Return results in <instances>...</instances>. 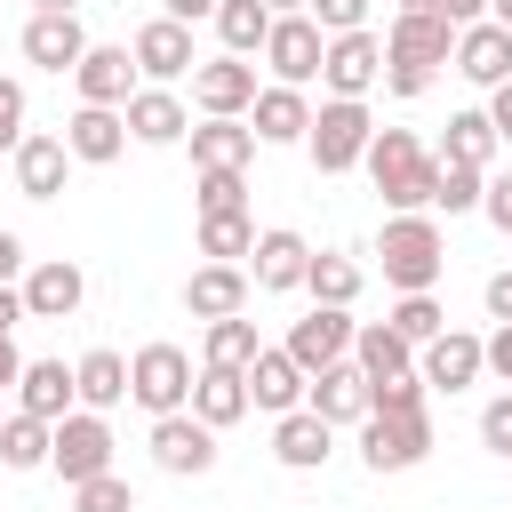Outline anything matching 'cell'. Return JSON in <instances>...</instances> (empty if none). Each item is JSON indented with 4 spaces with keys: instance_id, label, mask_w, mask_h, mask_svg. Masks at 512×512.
<instances>
[{
    "instance_id": "cell-35",
    "label": "cell",
    "mask_w": 512,
    "mask_h": 512,
    "mask_svg": "<svg viewBox=\"0 0 512 512\" xmlns=\"http://www.w3.org/2000/svg\"><path fill=\"white\" fill-rule=\"evenodd\" d=\"M504 136L488 128V112H448V136H440V160H472V168H496Z\"/></svg>"
},
{
    "instance_id": "cell-45",
    "label": "cell",
    "mask_w": 512,
    "mask_h": 512,
    "mask_svg": "<svg viewBox=\"0 0 512 512\" xmlns=\"http://www.w3.org/2000/svg\"><path fill=\"white\" fill-rule=\"evenodd\" d=\"M24 112H32V104H24V80H0V152L24 144Z\"/></svg>"
},
{
    "instance_id": "cell-34",
    "label": "cell",
    "mask_w": 512,
    "mask_h": 512,
    "mask_svg": "<svg viewBox=\"0 0 512 512\" xmlns=\"http://www.w3.org/2000/svg\"><path fill=\"white\" fill-rule=\"evenodd\" d=\"M216 40H224V56H256L264 48V32H272V8L264 0H216Z\"/></svg>"
},
{
    "instance_id": "cell-21",
    "label": "cell",
    "mask_w": 512,
    "mask_h": 512,
    "mask_svg": "<svg viewBox=\"0 0 512 512\" xmlns=\"http://www.w3.org/2000/svg\"><path fill=\"white\" fill-rule=\"evenodd\" d=\"M272 456H280L288 472H320V464L336 456V424L312 416V408H288V416H272Z\"/></svg>"
},
{
    "instance_id": "cell-17",
    "label": "cell",
    "mask_w": 512,
    "mask_h": 512,
    "mask_svg": "<svg viewBox=\"0 0 512 512\" xmlns=\"http://www.w3.org/2000/svg\"><path fill=\"white\" fill-rule=\"evenodd\" d=\"M64 152H72L80 168H112V160L128 152V120H120V104H80V112L64 120Z\"/></svg>"
},
{
    "instance_id": "cell-51",
    "label": "cell",
    "mask_w": 512,
    "mask_h": 512,
    "mask_svg": "<svg viewBox=\"0 0 512 512\" xmlns=\"http://www.w3.org/2000/svg\"><path fill=\"white\" fill-rule=\"evenodd\" d=\"M488 128L512 144V80H504V88H488Z\"/></svg>"
},
{
    "instance_id": "cell-50",
    "label": "cell",
    "mask_w": 512,
    "mask_h": 512,
    "mask_svg": "<svg viewBox=\"0 0 512 512\" xmlns=\"http://www.w3.org/2000/svg\"><path fill=\"white\" fill-rule=\"evenodd\" d=\"M480 304H488V320H512V272H496V280L480 288Z\"/></svg>"
},
{
    "instance_id": "cell-10",
    "label": "cell",
    "mask_w": 512,
    "mask_h": 512,
    "mask_svg": "<svg viewBox=\"0 0 512 512\" xmlns=\"http://www.w3.org/2000/svg\"><path fill=\"white\" fill-rule=\"evenodd\" d=\"M320 48H328V32L296 8V16H272V32H264V64H272V80H288V88H304V80H320Z\"/></svg>"
},
{
    "instance_id": "cell-26",
    "label": "cell",
    "mask_w": 512,
    "mask_h": 512,
    "mask_svg": "<svg viewBox=\"0 0 512 512\" xmlns=\"http://www.w3.org/2000/svg\"><path fill=\"white\" fill-rule=\"evenodd\" d=\"M120 120H128L136 144H184V128H192V112H184L176 88H136V96L120 104Z\"/></svg>"
},
{
    "instance_id": "cell-54",
    "label": "cell",
    "mask_w": 512,
    "mask_h": 512,
    "mask_svg": "<svg viewBox=\"0 0 512 512\" xmlns=\"http://www.w3.org/2000/svg\"><path fill=\"white\" fill-rule=\"evenodd\" d=\"M80 0H32V16H72Z\"/></svg>"
},
{
    "instance_id": "cell-36",
    "label": "cell",
    "mask_w": 512,
    "mask_h": 512,
    "mask_svg": "<svg viewBox=\"0 0 512 512\" xmlns=\"http://www.w3.org/2000/svg\"><path fill=\"white\" fill-rule=\"evenodd\" d=\"M48 432H56V424L8 408V416H0V464H8V472H40V464H48Z\"/></svg>"
},
{
    "instance_id": "cell-30",
    "label": "cell",
    "mask_w": 512,
    "mask_h": 512,
    "mask_svg": "<svg viewBox=\"0 0 512 512\" xmlns=\"http://www.w3.org/2000/svg\"><path fill=\"white\" fill-rule=\"evenodd\" d=\"M352 360H360L368 384H384V376H408V368H416V344H408L392 320H360V328H352Z\"/></svg>"
},
{
    "instance_id": "cell-18",
    "label": "cell",
    "mask_w": 512,
    "mask_h": 512,
    "mask_svg": "<svg viewBox=\"0 0 512 512\" xmlns=\"http://www.w3.org/2000/svg\"><path fill=\"white\" fill-rule=\"evenodd\" d=\"M8 168H16V192H24V200H56L64 176H72V152H64V136L24 128V144L8 152Z\"/></svg>"
},
{
    "instance_id": "cell-2",
    "label": "cell",
    "mask_w": 512,
    "mask_h": 512,
    "mask_svg": "<svg viewBox=\"0 0 512 512\" xmlns=\"http://www.w3.org/2000/svg\"><path fill=\"white\" fill-rule=\"evenodd\" d=\"M376 256H384V280L408 296V288H432V280H440V264H448V240H440L432 208H416V216H384V232H376Z\"/></svg>"
},
{
    "instance_id": "cell-25",
    "label": "cell",
    "mask_w": 512,
    "mask_h": 512,
    "mask_svg": "<svg viewBox=\"0 0 512 512\" xmlns=\"http://www.w3.org/2000/svg\"><path fill=\"white\" fill-rule=\"evenodd\" d=\"M72 88H80V104H128V96H136V56L88 40V56L72 64Z\"/></svg>"
},
{
    "instance_id": "cell-39",
    "label": "cell",
    "mask_w": 512,
    "mask_h": 512,
    "mask_svg": "<svg viewBox=\"0 0 512 512\" xmlns=\"http://www.w3.org/2000/svg\"><path fill=\"white\" fill-rule=\"evenodd\" d=\"M432 160H440V152H432ZM480 184H488V168H472V160H440V192H432V208L472 216V208H480Z\"/></svg>"
},
{
    "instance_id": "cell-38",
    "label": "cell",
    "mask_w": 512,
    "mask_h": 512,
    "mask_svg": "<svg viewBox=\"0 0 512 512\" xmlns=\"http://www.w3.org/2000/svg\"><path fill=\"white\" fill-rule=\"evenodd\" d=\"M256 360V320L232 312V320H208V344H200V368H248Z\"/></svg>"
},
{
    "instance_id": "cell-40",
    "label": "cell",
    "mask_w": 512,
    "mask_h": 512,
    "mask_svg": "<svg viewBox=\"0 0 512 512\" xmlns=\"http://www.w3.org/2000/svg\"><path fill=\"white\" fill-rule=\"evenodd\" d=\"M192 208H200V216L248 208V168H200V184H192Z\"/></svg>"
},
{
    "instance_id": "cell-41",
    "label": "cell",
    "mask_w": 512,
    "mask_h": 512,
    "mask_svg": "<svg viewBox=\"0 0 512 512\" xmlns=\"http://www.w3.org/2000/svg\"><path fill=\"white\" fill-rule=\"evenodd\" d=\"M384 320H392V328H400V336H408V344H432V336H440V328H448V312H440V304H432V288H408V296H400V304H392V312H384Z\"/></svg>"
},
{
    "instance_id": "cell-48",
    "label": "cell",
    "mask_w": 512,
    "mask_h": 512,
    "mask_svg": "<svg viewBox=\"0 0 512 512\" xmlns=\"http://www.w3.org/2000/svg\"><path fill=\"white\" fill-rule=\"evenodd\" d=\"M16 280H24V240L0 224V288H16Z\"/></svg>"
},
{
    "instance_id": "cell-5",
    "label": "cell",
    "mask_w": 512,
    "mask_h": 512,
    "mask_svg": "<svg viewBox=\"0 0 512 512\" xmlns=\"http://www.w3.org/2000/svg\"><path fill=\"white\" fill-rule=\"evenodd\" d=\"M48 464L64 472V488H80V480L112 472V424H104L96 408H72V416H56V432H48Z\"/></svg>"
},
{
    "instance_id": "cell-8",
    "label": "cell",
    "mask_w": 512,
    "mask_h": 512,
    "mask_svg": "<svg viewBox=\"0 0 512 512\" xmlns=\"http://www.w3.org/2000/svg\"><path fill=\"white\" fill-rule=\"evenodd\" d=\"M320 80H328V96H368L376 80H384V32H328V48H320Z\"/></svg>"
},
{
    "instance_id": "cell-11",
    "label": "cell",
    "mask_w": 512,
    "mask_h": 512,
    "mask_svg": "<svg viewBox=\"0 0 512 512\" xmlns=\"http://www.w3.org/2000/svg\"><path fill=\"white\" fill-rule=\"evenodd\" d=\"M352 328H360V320H352L344 304H312L304 320H288V344H280V352H288L304 376H320L328 360H344V352H352Z\"/></svg>"
},
{
    "instance_id": "cell-37",
    "label": "cell",
    "mask_w": 512,
    "mask_h": 512,
    "mask_svg": "<svg viewBox=\"0 0 512 512\" xmlns=\"http://www.w3.org/2000/svg\"><path fill=\"white\" fill-rule=\"evenodd\" d=\"M248 248H256V216H248V208L200 216V256H216V264H240Z\"/></svg>"
},
{
    "instance_id": "cell-13",
    "label": "cell",
    "mask_w": 512,
    "mask_h": 512,
    "mask_svg": "<svg viewBox=\"0 0 512 512\" xmlns=\"http://www.w3.org/2000/svg\"><path fill=\"white\" fill-rule=\"evenodd\" d=\"M16 296H24V320H72L80 296H88V272L72 256H48V264H24Z\"/></svg>"
},
{
    "instance_id": "cell-4",
    "label": "cell",
    "mask_w": 512,
    "mask_h": 512,
    "mask_svg": "<svg viewBox=\"0 0 512 512\" xmlns=\"http://www.w3.org/2000/svg\"><path fill=\"white\" fill-rule=\"evenodd\" d=\"M128 400H136L144 416H176V408L192 400V352H184V344H136V360H128Z\"/></svg>"
},
{
    "instance_id": "cell-16",
    "label": "cell",
    "mask_w": 512,
    "mask_h": 512,
    "mask_svg": "<svg viewBox=\"0 0 512 512\" xmlns=\"http://www.w3.org/2000/svg\"><path fill=\"white\" fill-rule=\"evenodd\" d=\"M240 384H248V408H264V416H288V408H304V368L280 352V344H256V360L240 368Z\"/></svg>"
},
{
    "instance_id": "cell-31",
    "label": "cell",
    "mask_w": 512,
    "mask_h": 512,
    "mask_svg": "<svg viewBox=\"0 0 512 512\" xmlns=\"http://www.w3.org/2000/svg\"><path fill=\"white\" fill-rule=\"evenodd\" d=\"M208 432H224V424H240L248 416V384H240V368H192V400H184Z\"/></svg>"
},
{
    "instance_id": "cell-28",
    "label": "cell",
    "mask_w": 512,
    "mask_h": 512,
    "mask_svg": "<svg viewBox=\"0 0 512 512\" xmlns=\"http://www.w3.org/2000/svg\"><path fill=\"white\" fill-rule=\"evenodd\" d=\"M16 408H24V416H40V424L72 416V408H80L72 368H64V360H24V376H16Z\"/></svg>"
},
{
    "instance_id": "cell-56",
    "label": "cell",
    "mask_w": 512,
    "mask_h": 512,
    "mask_svg": "<svg viewBox=\"0 0 512 512\" xmlns=\"http://www.w3.org/2000/svg\"><path fill=\"white\" fill-rule=\"evenodd\" d=\"M264 8H272V16H296V8H304V0H264Z\"/></svg>"
},
{
    "instance_id": "cell-12",
    "label": "cell",
    "mask_w": 512,
    "mask_h": 512,
    "mask_svg": "<svg viewBox=\"0 0 512 512\" xmlns=\"http://www.w3.org/2000/svg\"><path fill=\"white\" fill-rule=\"evenodd\" d=\"M152 464H160V472H176V480H200V472H216V432H208L192 408L152 416Z\"/></svg>"
},
{
    "instance_id": "cell-27",
    "label": "cell",
    "mask_w": 512,
    "mask_h": 512,
    "mask_svg": "<svg viewBox=\"0 0 512 512\" xmlns=\"http://www.w3.org/2000/svg\"><path fill=\"white\" fill-rule=\"evenodd\" d=\"M80 56H88L80 8H72V16H32V24H24V64H40V72H72Z\"/></svg>"
},
{
    "instance_id": "cell-53",
    "label": "cell",
    "mask_w": 512,
    "mask_h": 512,
    "mask_svg": "<svg viewBox=\"0 0 512 512\" xmlns=\"http://www.w3.org/2000/svg\"><path fill=\"white\" fill-rule=\"evenodd\" d=\"M16 320H24V296H16V288H0V328H16Z\"/></svg>"
},
{
    "instance_id": "cell-9",
    "label": "cell",
    "mask_w": 512,
    "mask_h": 512,
    "mask_svg": "<svg viewBox=\"0 0 512 512\" xmlns=\"http://www.w3.org/2000/svg\"><path fill=\"white\" fill-rule=\"evenodd\" d=\"M256 64L248 56H208V64H192V104H200V120H248V104H256Z\"/></svg>"
},
{
    "instance_id": "cell-22",
    "label": "cell",
    "mask_w": 512,
    "mask_h": 512,
    "mask_svg": "<svg viewBox=\"0 0 512 512\" xmlns=\"http://www.w3.org/2000/svg\"><path fill=\"white\" fill-rule=\"evenodd\" d=\"M448 64H456L472 88H504V80H512V32L480 16V24L456 32V56H448Z\"/></svg>"
},
{
    "instance_id": "cell-19",
    "label": "cell",
    "mask_w": 512,
    "mask_h": 512,
    "mask_svg": "<svg viewBox=\"0 0 512 512\" xmlns=\"http://www.w3.org/2000/svg\"><path fill=\"white\" fill-rule=\"evenodd\" d=\"M416 376H424L432 392H464V384H480V336L440 328L432 344H416Z\"/></svg>"
},
{
    "instance_id": "cell-3",
    "label": "cell",
    "mask_w": 512,
    "mask_h": 512,
    "mask_svg": "<svg viewBox=\"0 0 512 512\" xmlns=\"http://www.w3.org/2000/svg\"><path fill=\"white\" fill-rule=\"evenodd\" d=\"M368 136H376L368 96H328V104L312 112V128H304V152H312V168H320V176H344V168H360Z\"/></svg>"
},
{
    "instance_id": "cell-32",
    "label": "cell",
    "mask_w": 512,
    "mask_h": 512,
    "mask_svg": "<svg viewBox=\"0 0 512 512\" xmlns=\"http://www.w3.org/2000/svg\"><path fill=\"white\" fill-rule=\"evenodd\" d=\"M72 392H80V408H96V416L120 408V400H128V360H120L112 344L80 352V360H72Z\"/></svg>"
},
{
    "instance_id": "cell-24",
    "label": "cell",
    "mask_w": 512,
    "mask_h": 512,
    "mask_svg": "<svg viewBox=\"0 0 512 512\" xmlns=\"http://www.w3.org/2000/svg\"><path fill=\"white\" fill-rule=\"evenodd\" d=\"M184 312L192 320H232V312H248V264H200L192 280H184Z\"/></svg>"
},
{
    "instance_id": "cell-55",
    "label": "cell",
    "mask_w": 512,
    "mask_h": 512,
    "mask_svg": "<svg viewBox=\"0 0 512 512\" xmlns=\"http://www.w3.org/2000/svg\"><path fill=\"white\" fill-rule=\"evenodd\" d=\"M488 24H504V32H512V0H488Z\"/></svg>"
},
{
    "instance_id": "cell-15",
    "label": "cell",
    "mask_w": 512,
    "mask_h": 512,
    "mask_svg": "<svg viewBox=\"0 0 512 512\" xmlns=\"http://www.w3.org/2000/svg\"><path fill=\"white\" fill-rule=\"evenodd\" d=\"M304 264H312V240L288 232V224H272V232H256V248H248V288L288 296V288H304Z\"/></svg>"
},
{
    "instance_id": "cell-7",
    "label": "cell",
    "mask_w": 512,
    "mask_h": 512,
    "mask_svg": "<svg viewBox=\"0 0 512 512\" xmlns=\"http://www.w3.org/2000/svg\"><path fill=\"white\" fill-rule=\"evenodd\" d=\"M456 56V24L448 16H432V8H392V24H384V64H424V72H440Z\"/></svg>"
},
{
    "instance_id": "cell-1",
    "label": "cell",
    "mask_w": 512,
    "mask_h": 512,
    "mask_svg": "<svg viewBox=\"0 0 512 512\" xmlns=\"http://www.w3.org/2000/svg\"><path fill=\"white\" fill-rule=\"evenodd\" d=\"M360 168H368V184L384 192L392 216H416V208H432V192H440V160H432L408 128H376L368 152H360Z\"/></svg>"
},
{
    "instance_id": "cell-46",
    "label": "cell",
    "mask_w": 512,
    "mask_h": 512,
    "mask_svg": "<svg viewBox=\"0 0 512 512\" xmlns=\"http://www.w3.org/2000/svg\"><path fill=\"white\" fill-rule=\"evenodd\" d=\"M480 216H488V224H496V232H512V168H504V176H488V184H480Z\"/></svg>"
},
{
    "instance_id": "cell-49",
    "label": "cell",
    "mask_w": 512,
    "mask_h": 512,
    "mask_svg": "<svg viewBox=\"0 0 512 512\" xmlns=\"http://www.w3.org/2000/svg\"><path fill=\"white\" fill-rule=\"evenodd\" d=\"M432 16H448V24L464 32V24H480V16H488V0H432Z\"/></svg>"
},
{
    "instance_id": "cell-47",
    "label": "cell",
    "mask_w": 512,
    "mask_h": 512,
    "mask_svg": "<svg viewBox=\"0 0 512 512\" xmlns=\"http://www.w3.org/2000/svg\"><path fill=\"white\" fill-rule=\"evenodd\" d=\"M480 368H496L512 384V320H496V336H480Z\"/></svg>"
},
{
    "instance_id": "cell-6",
    "label": "cell",
    "mask_w": 512,
    "mask_h": 512,
    "mask_svg": "<svg viewBox=\"0 0 512 512\" xmlns=\"http://www.w3.org/2000/svg\"><path fill=\"white\" fill-rule=\"evenodd\" d=\"M360 456L368 472H416L432 456V416H360Z\"/></svg>"
},
{
    "instance_id": "cell-23",
    "label": "cell",
    "mask_w": 512,
    "mask_h": 512,
    "mask_svg": "<svg viewBox=\"0 0 512 512\" xmlns=\"http://www.w3.org/2000/svg\"><path fill=\"white\" fill-rule=\"evenodd\" d=\"M248 128H256V144H304V128H312V96L288 88V80H272V88H256Z\"/></svg>"
},
{
    "instance_id": "cell-29",
    "label": "cell",
    "mask_w": 512,
    "mask_h": 512,
    "mask_svg": "<svg viewBox=\"0 0 512 512\" xmlns=\"http://www.w3.org/2000/svg\"><path fill=\"white\" fill-rule=\"evenodd\" d=\"M184 144H192V176L200 168H248L256 160V128L248 120H200V128H184Z\"/></svg>"
},
{
    "instance_id": "cell-33",
    "label": "cell",
    "mask_w": 512,
    "mask_h": 512,
    "mask_svg": "<svg viewBox=\"0 0 512 512\" xmlns=\"http://www.w3.org/2000/svg\"><path fill=\"white\" fill-rule=\"evenodd\" d=\"M360 288H368V272H360L344 248H320V256L304 264V296H312V304H344V312H352Z\"/></svg>"
},
{
    "instance_id": "cell-43",
    "label": "cell",
    "mask_w": 512,
    "mask_h": 512,
    "mask_svg": "<svg viewBox=\"0 0 512 512\" xmlns=\"http://www.w3.org/2000/svg\"><path fill=\"white\" fill-rule=\"evenodd\" d=\"M304 16H312L320 32H360V24H368V0H304Z\"/></svg>"
},
{
    "instance_id": "cell-14",
    "label": "cell",
    "mask_w": 512,
    "mask_h": 512,
    "mask_svg": "<svg viewBox=\"0 0 512 512\" xmlns=\"http://www.w3.org/2000/svg\"><path fill=\"white\" fill-rule=\"evenodd\" d=\"M128 56H136V72H144L152 88H168V80H184V72L200 64V56H192V24H176V16H152V24H136Z\"/></svg>"
},
{
    "instance_id": "cell-57",
    "label": "cell",
    "mask_w": 512,
    "mask_h": 512,
    "mask_svg": "<svg viewBox=\"0 0 512 512\" xmlns=\"http://www.w3.org/2000/svg\"><path fill=\"white\" fill-rule=\"evenodd\" d=\"M392 8H432V0H392Z\"/></svg>"
},
{
    "instance_id": "cell-52",
    "label": "cell",
    "mask_w": 512,
    "mask_h": 512,
    "mask_svg": "<svg viewBox=\"0 0 512 512\" xmlns=\"http://www.w3.org/2000/svg\"><path fill=\"white\" fill-rule=\"evenodd\" d=\"M160 16H176V24H200V16H216V0H160Z\"/></svg>"
},
{
    "instance_id": "cell-42",
    "label": "cell",
    "mask_w": 512,
    "mask_h": 512,
    "mask_svg": "<svg viewBox=\"0 0 512 512\" xmlns=\"http://www.w3.org/2000/svg\"><path fill=\"white\" fill-rule=\"evenodd\" d=\"M72 512H136V488L120 472H96V480L72 488Z\"/></svg>"
},
{
    "instance_id": "cell-20",
    "label": "cell",
    "mask_w": 512,
    "mask_h": 512,
    "mask_svg": "<svg viewBox=\"0 0 512 512\" xmlns=\"http://www.w3.org/2000/svg\"><path fill=\"white\" fill-rule=\"evenodd\" d=\"M304 408L328 416V424H360V416H368V376H360V360H352V352L328 360V368L304 384Z\"/></svg>"
},
{
    "instance_id": "cell-44",
    "label": "cell",
    "mask_w": 512,
    "mask_h": 512,
    "mask_svg": "<svg viewBox=\"0 0 512 512\" xmlns=\"http://www.w3.org/2000/svg\"><path fill=\"white\" fill-rule=\"evenodd\" d=\"M480 448H496V456L512 464V392H496V400L480 408Z\"/></svg>"
}]
</instances>
